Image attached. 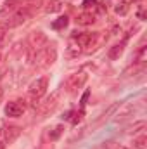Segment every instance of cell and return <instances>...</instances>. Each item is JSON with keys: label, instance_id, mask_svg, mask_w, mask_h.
I'll use <instances>...</instances> for the list:
<instances>
[{"label": "cell", "instance_id": "6da1fadb", "mask_svg": "<svg viewBox=\"0 0 147 149\" xmlns=\"http://www.w3.org/2000/svg\"><path fill=\"white\" fill-rule=\"evenodd\" d=\"M47 88H49V78H47V76L37 78V80L30 85V88H28V97H26V101H28L31 106L37 108V104L42 101V97L47 94Z\"/></svg>", "mask_w": 147, "mask_h": 149}, {"label": "cell", "instance_id": "7a4b0ae2", "mask_svg": "<svg viewBox=\"0 0 147 149\" xmlns=\"http://www.w3.org/2000/svg\"><path fill=\"white\" fill-rule=\"evenodd\" d=\"M55 56H57V52H55V47L54 45H50V47H43V49H40L35 52V56L31 57V61H33V64L38 66V68H47V66H50L54 61H55Z\"/></svg>", "mask_w": 147, "mask_h": 149}, {"label": "cell", "instance_id": "3957f363", "mask_svg": "<svg viewBox=\"0 0 147 149\" xmlns=\"http://www.w3.org/2000/svg\"><path fill=\"white\" fill-rule=\"evenodd\" d=\"M59 104V92H52L50 97H47L43 102H38V114L43 118L49 113H52L55 109V106Z\"/></svg>", "mask_w": 147, "mask_h": 149}, {"label": "cell", "instance_id": "277c9868", "mask_svg": "<svg viewBox=\"0 0 147 149\" xmlns=\"http://www.w3.org/2000/svg\"><path fill=\"white\" fill-rule=\"evenodd\" d=\"M87 74L83 73V71H80V73H74V74H71L68 80H66V90L69 92V94H74L78 88H81L83 85H85V81H87Z\"/></svg>", "mask_w": 147, "mask_h": 149}, {"label": "cell", "instance_id": "5b68a950", "mask_svg": "<svg viewBox=\"0 0 147 149\" xmlns=\"http://www.w3.org/2000/svg\"><path fill=\"white\" fill-rule=\"evenodd\" d=\"M28 43H30V49L33 52H37V50L43 49L47 45V37H45L43 31H33L30 35V38H28Z\"/></svg>", "mask_w": 147, "mask_h": 149}, {"label": "cell", "instance_id": "8992f818", "mask_svg": "<svg viewBox=\"0 0 147 149\" xmlns=\"http://www.w3.org/2000/svg\"><path fill=\"white\" fill-rule=\"evenodd\" d=\"M26 109V106H24V102L23 101H12V102H7V106H5V114L9 116V118H19L23 113Z\"/></svg>", "mask_w": 147, "mask_h": 149}, {"label": "cell", "instance_id": "52a82bcc", "mask_svg": "<svg viewBox=\"0 0 147 149\" xmlns=\"http://www.w3.org/2000/svg\"><path fill=\"white\" fill-rule=\"evenodd\" d=\"M30 16H31V10H28V9H19V10L10 17V21H7V24H9V28H16V26H19V24H23Z\"/></svg>", "mask_w": 147, "mask_h": 149}, {"label": "cell", "instance_id": "ba28073f", "mask_svg": "<svg viewBox=\"0 0 147 149\" xmlns=\"http://www.w3.org/2000/svg\"><path fill=\"white\" fill-rule=\"evenodd\" d=\"M95 37H97L95 33H78V31H74L73 33L74 42H76L80 47H90V45L94 43Z\"/></svg>", "mask_w": 147, "mask_h": 149}, {"label": "cell", "instance_id": "9c48e42d", "mask_svg": "<svg viewBox=\"0 0 147 149\" xmlns=\"http://www.w3.org/2000/svg\"><path fill=\"white\" fill-rule=\"evenodd\" d=\"M76 23L81 24V26H90V24L95 23V14H92V12H81V14L76 16Z\"/></svg>", "mask_w": 147, "mask_h": 149}, {"label": "cell", "instance_id": "30bf717a", "mask_svg": "<svg viewBox=\"0 0 147 149\" xmlns=\"http://www.w3.org/2000/svg\"><path fill=\"white\" fill-rule=\"evenodd\" d=\"M123 50H125V43L123 42L121 43H116V45H112L109 50H107V57L109 59H118L123 54Z\"/></svg>", "mask_w": 147, "mask_h": 149}, {"label": "cell", "instance_id": "8fae6325", "mask_svg": "<svg viewBox=\"0 0 147 149\" xmlns=\"http://www.w3.org/2000/svg\"><path fill=\"white\" fill-rule=\"evenodd\" d=\"M81 52V47L74 42V38L71 37V40H69V45H68V50H66V56L68 57H76L78 54Z\"/></svg>", "mask_w": 147, "mask_h": 149}, {"label": "cell", "instance_id": "7c38bea8", "mask_svg": "<svg viewBox=\"0 0 147 149\" xmlns=\"http://www.w3.org/2000/svg\"><path fill=\"white\" fill-rule=\"evenodd\" d=\"M62 2L61 0H50L49 3H47V7H45V10L49 12V14H54V12H61L62 10Z\"/></svg>", "mask_w": 147, "mask_h": 149}, {"label": "cell", "instance_id": "4fadbf2b", "mask_svg": "<svg viewBox=\"0 0 147 149\" xmlns=\"http://www.w3.org/2000/svg\"><path fill=\"white\" fill-rule=\"evenodd\" d=\"M68 24H69V17H68V16H61V17H57V19L52 23V28H54V30H64Z\"/></svg>", "mask_w": 147, "mask_h": 149}, {"label": "cell", "instance_id": "5bb4252c", "mask_svg": "<svg viewBox=\"0 0 147 149\" xmlns=\"http://www.w3.org/2000/svg\"><path fill=\"white\" fill-rule=\"evenodd\" d=\"M17 135H19V128H17V127H9L7 132H5V139H7L9 142H12Z\"/></svg>", "mask_w": 147, "mask_h": 149}, {"label": "cell", "instance_id": "9a60e30c", "mask_svg": "<svg viewBox=\"0 0 147 149\" xmlns=\"http://www.w3.org/2000/svg\"><path fill=\"white\" fill-rule=\"evenodd\" d=\"M142 128H146V121H137L135 125H132V127L126 130V134H137V132H140Z\"/></svg>", "mask_w": 147, "mask_h": 149}, {"label": "cell", "instance_id": "2e32d148", "mask_svg": "<svg viewBox=\"0 0 147 149\" xmlns=\"http://www.w3.org/2000/svg\"><path fill=\"white\" fill-rule=\"evenodd\" d=\"M14 9H17V0H5V5L2 9V14H5L9 10H14Z\"/></svg>", "mask_w": 147, "mask_h": 149}, {"label": "cell", "instance_id": "e0dca14e", "mask_svg": "<svg viewBox=\"0 0 147 149\" xmlns=\"http://www.w3.org/2000/svg\"><path fill=\"white\" fill-rule=\"evenodd\" d=\"M146 61H147V47H140V50L137 52V63L144 64Z\"/></svg>", "mask_w": 147, "mask_h": 149}, {"label": "cell", "instance_id": "ac0fdd59", "mask_svg": "<svg viewBox=\"0 0 147 149\" xmlns=\"http://www.w3.org/2000/svg\"><path fill=\"white\" fill-rule=\"evenodd\" d=\"M114 12H116V14H119V16H125V14L128 12V3H125V2L118 3V5L114 7Z\"/></svg>", "mask_w": 147, "mask_h": 149}, {"label": "cell", "instance_id": "d6986e66", "mask_svg": "<svg viewBox=\"0 0 147 149\" xmlns=\"http://www.w3.org/2000/svg\"><path fill=\"white\" fill-rule=\"evenodd\" d=\"M62 132H64V127H62V125H57V127L50 132V139H52V141H57V139L61 137Z\"/></svg>", "mask_w": 147, "mask_h": 149}, {"label": "cell", "instance_id": "ffe728a7", "mask_svg": "<svg viewBox=\"0 0 147 149\" xmlns=\"http://www.w3.org/2000/svg\"><path fill=\"white\" fill-rule=\"evenodd\" d=\"M83 114H85L83 109H80V111H73V116H71V120H69V121H71L73 125H78V123L83 120Z\"/></svg>", "mask_w": 147, "mask_h": 149}, {"label": "cell", "instance_id": "44dd1931", "mask_svg": "<svg viewBox=\"0 0 147 149\" xmlns=\"http://www.w3.org/2000/svg\"><path fill=\"white\" fill-rule=\"evenodd\" d=\"M104 149H130L123 144H118V142H104Z\"/></svg>", "mask_w": 147, "mask_h": 149}, {"label": "cell", "instance_id": "7402d4cb", "mask_svg": "<svg viewBox=\"0 0 147 149\" xmlns=\"http://www.w3.org/2000/svg\"><path fill=\"white\" fill-rule=\"evenodd\" d=\"M146 142H147V139H146V135H140L133 144H135V148L137 149H146Z\"/></svg>", "mask_w": 147, "mask_h": 149}, {"label": "cell", "instance_id": "603a6c76", "mask_svg": "<svg viewBox=\"0 0 147 149\" xmlns=\"http://www.w3.org/2000/svg\"><path fill=\"white\" fill-rule=\"evenodd\" d=\"M7 31H9V24L5 21H0V38L3 35H7Z\"/></svg>", "mask_w": 147, "mask_h": 149}, {"label": "cell", "instance_id": "cb8c5ba5", "mask_svg": "<svg viewBox=\"0 0 147 149\" xmlns=\"http://www.w3.org/2000/svg\"><path fill=\"white\" fill-rule=\"evenodd\" d=\"M88 97H90V90H85V94L81 95V102H80V104H81V109L85 108V104H87V101H88Z\"/></svg>", "mask_w": 147, "mask_h": 149}, {"label": "cell", "instance_id": "d4e9b609", "mask_svg": "<svg viewBox=\"0 0 147 149\" xmlns=\"http://www.w3.org/2000/svg\"><path fill=\"white\" fill-rule=\"evenodd\" d=\"M137 17L139 19H146V9H144V5H140V9L137 10Z\"/></svg>", "mask_w": 147, "mask_h": 149}, {"label": "cell", "instance_id": "484cf974", "mask_svg": "<svg viewBox=\"0 0 147 149\" xmlns=\"http://www.w3.org/2000/svg\"><path fill=\"white\" fill-rule=\"evenodd\" d=\"M95 3H97V0H83L81 5H83L85 9H88V7H92V5H95Z\"/></svg>", "mask_w": 147, "mask_h": 149}, {"label": "cell", "instance_id": "4316f807", "mask_svg": "<svg viewBox=\"0 0 147 149\" xmlns=\"http://www.w3.org/2000/svg\"><path fill=\"white\" fill-rule=\"evenodd\" d=\"M71 116H73V109H69V111H66L64 114H62L64 120H71Z\"/></svg>", "mask_w": 147, "mask_h": 149}, {"label": "cell", "instance_id": "83f0119b", "mask_svg": "<svg viewBox=\"0 0 147 149\" xmlns=\"http://www.w3.org/2000/svg\"><path fill=\"white\" fill-rule=\"evenodd\" d=\"M5 135V132H3V128H0V141H2V137Z\"/></svg>", "mask_w": 147, "mask_h": 149}, {"label": "cell", "instance_id": "f1b7e54d", "mask_svg": "<svg viewBox=\"0 0 147 149\" xmlns=\"http://www.w3.org/2000/svg\"><path fill=\"white\" fill-rule=\"evenodd\" d=\"M3 148H5V144H3V142L0 141V149H3Z\"/></svg>", "mask_w": 147, "mask_h": 149}]
</instances>
